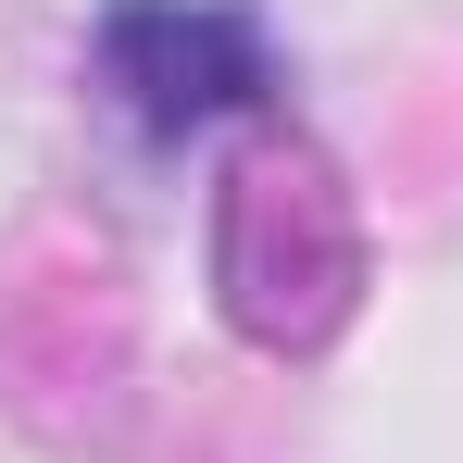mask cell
I'll return each instance as SVG.
<instances>
[{
    "label": "cell",
    "instance_id": "cell-1",
    "mask_svg": "<svg viewBox=\"0 0 463 463\" xmlns=\"http://www.w3.org/2000/svg\"><path fill=\"white\" fill-rule=\"evenodd\" d=\"M100 76L126 88L138 126H213V113H250L276 88V63H263V25L226 0H113Z\"/></svg>",
    "mask_w": 463,
    "mask_h": 463
}]
</instances>
